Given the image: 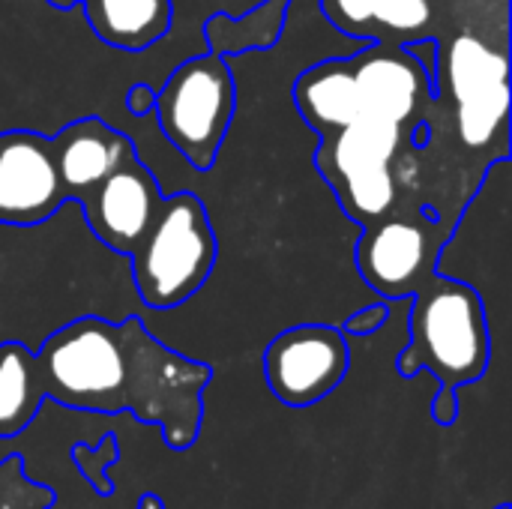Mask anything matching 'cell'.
I'll return each mask as SVG.
<instances>
[{"label": "cell", "mask_w": 512, "mask_h": 509, "mask_svg": "<svg viewBox=\"0 0 512 509\" xmlns=\"http://www.w3.org/2000/svg\"><path fill=\"white\" fill-rule=\"evenodd\" d=\"M33 369L39 396L93 411L132 408L141 420H159L174 450V420L195 435L210 381L207 366L159 345L138 318L108 324L96 315L51 333L33 354Z\"/></svg>", "instance_id": "cell-1"}, {"label": "cell", "mask_w": 512, "mask_h": 509, "mask_svg": "<svg viewBox=\"0 0 512 509\" xmlns=\"http://www.w3.org/2000/svg\"><path fill=\"white\" fill-rule=\"evenodd\" d=\"M411 342L399 354V372L414 378L429 369L441 390L474 384L492 360V333L480 291L444 273H432L408 300Z\"/></svg>", "instance_id": "cell-2"}, {"label": "cell", "mask_w": 512, "mask_h": 509, "mask_svg": "<svg viewBox=\"0 0 512 509\" xmlns=\"http://www.w3.org/2000/svg\"><path fill=\"white\" fill-rule=\"evenodd\" d=\"M219 246L210 213L195 192L165 195L147 234L132 249V282L144 306L174 309L201 291Z\"/></svg>", "instance_id": "cell-3"}, {"label": "cell", "mask_w": 512, "mask_h": 509, "mask_svg": "<svg viewBox=\"0 0 512 509\" xmlns=\"http://www.w3.org/2000/svg\"><path fill=\"white\" fill-rule=\"evenodd\" d=\"M237 108V87L228 57L201 51L183 60L156 90L153 114L174 150L195 168L210 171Z\"/></svg>", "instance_id": "cell-4"}, {"label": "cell", "mask_w": 512, "mask_h": 509, "mask_svg": "<svg viewBox=\"0 0 512 509\" xmlns=\"http://www.w3.org/2000/svg\"><path fill=\"white\" fill-rule=\"evenodd\" d=\"M351 366V348L339 327L300 324L279 333L264 351V378L273 396L291 408L327 399Z\"/></svg>", "instance_id": "cell-5"}, {"label": "cell", "mask_w": 512, "mask_h": 509, "mask_svg": "<svg viewBox=\"0 0 512 509\" xmlns=\"http://www.w3.org/2000/svg\"><path fill=\"white\" fill-rule=\"evenodd\" d=\"M444 63L456 102L459 135L468 147H486L495 132L507 129V54L489 48L477 36H456Z\"/></svg>", "instance_id": "cell-6"}, {"label": "cell", "mask_w": 512, "mask_h": 509, "mask_svg": "<svg viewBox=\"0 0 512 509\" xmlns=\"http://www.w3.org/2000/svg\"><path fill=\"white\" fill-rule=\"evenodd\" d=\"M162 198V186L135 150L78 204L84 207V219L102 246L117 255H132V249L147 234Z\"/></svg>", "instance_id": "cell-7"}, {"label": "cell", "mask_w": 512, "mask_h": 509, "mask_svg": "<svg viewBox=\"0 0 512 509\" xmlns=\"http://www.w3.org/2000/svg\"><path fill=\"white\" fill-rule=\"evenodd\" d=\"M63 204L48 135L0 132V225L30 228L51 219Z\"/></svg>", "instance_id": "cell-8"}, {"label": "cell", "mask_w": 512, "mask_h": 509, "mask_svg": "<svg viewBox=\"0 0 512 509\" xmlns=\"http://www.w3.org/2000/svg\"><path fill=\"white\" fill-rule=\"evenodd\" d=\"M438 243L414 219H375L363 225L357 243L360 276L387 300L411 297L435 273Z\"/></svg>", "instance_id": "cell-9"}, {"label": "cell", "mask_w": 512, "mask_h": 509, "mask_svg": "<svg viewBox=\"0 0 512 509\" xmlns=\"http://www.w3.org/2000/svg\"><path fill=\"white\" fill-rule=\"evenodd\" d=\"M360 102V120L408 126L435 96V78L405 51L378 42L348 54Z\"/></svg>", "instance_id": "cell-10"}, {"label": "cell", "mask_w": 512, "mask_h": 509, "mask_svg": "<svg viewBox=\"0 0 512 509\" xmlns=\"http://www.w3.org/2000/svg\"><path fill=\"white\" fill-rule=\"evenodd\" d=\"M48 141L66 201H81L126 156L135 153V141L99 117H81L75 123H66Z\"/></svg>", "instance_id": "cell-11"}, {"label": "cell", "mask_w": 512, "mask_h": 509, "mask_svg": "<svg viewBox=\"0 0 512 509\" xmlns=\"http://www.w3.org/2000/svg\"><path fill=\"white\" fill-rule=\"evenodd\" d=\"M294 105L303 120L324 135L360 120L351 57H333L309 66L294 84Z\"/></svg>", "instance_id": "cell-12"}, {"label": "cell", "mask_w": 512, "mask_h": 509, "mask_svg": "<svg viewBox=\"0 0 512 509\" xmlns=\"http://www.w3.org/2000/svg\"><path fill=\"white\" fill-rule=\"evenodd\" d=\"M93 33L120 51H144L156 45L174 21L171 0H81Z\"/></svg>", "instance_id": "cell-13"}, {"label": "cell", "mask_w": 512, "mask_h": 509, "mask_svg": "<svg viewBox=\"0 0 512 509\" xmlns=\"http://www.w3.org/2000/svg\"><path fill=\"white\" fill-rule=\"evenodd\" d=\"M288 3L291 0H264L246 15H225V12L210 15L204 24L207 51L231 57V54H243V51L273 48L285 30Z\"/></svg>", "instance_id": "cell-14"}, {"label": "cell", "mask_w": 512, "mask_h": 509, "mask_svg": "<svg viewBox=\"0 0 512 509\" xmlns=\"http://www.w3.org/2000/svg\"><path fill=\"white\" fill-rule=\"evenodd\" d=\"M33 351L21 342L0 345V432H18L39 405Z\"/></svg>", "instance_id": "cell-15"}, {"label": "cell", "mask_w": 512, "mask_h": 509, "mask_svg": "<svg viewBox=\"0 0 512 509\" xmlns=\"http://www.w3.org/2000/svg\"><path fill=\"white\" fill-rule=\"evenodd\" d=\"M432 0H375L372 24L396 33H414L429 27Z\"/></svg>", "instance_id": "cell-16"}, {"label": "cell", "mask_w": 512, "mask_h": 509, "mask_svg": "<svg viewBox=\"0 0 512 509\" xmlns=\"http://www.w3.org/2000/svg\"><path fill=\"white\" fill-rule=\"evenodd\" d=\"M324 12H327V18L342 33H354L360 39H372L369 36V24H372L375 0H324Z\"/></svg>", "instance_id": "cell-17"}, {"label": "cell", "mask_w": 512, "mask_h": 509, "mask_svg": "<svg viewBox=\"0 0 512 509\" xmlns=\"http://www.w3.org/2000/svg\"><path fill=\"white\" fill-rule=\"evenodd\" d=\"M387 315H390V303H372V306L354 312V315L345 321L342 333H345V336H372V333H378V330L384 327Z\"/></svg>", "instance_id": "cell-18"}, {"label": "cell", "mask_w": 512, "mask_h": 509, "mask_svg": "<svg viewBox=\"0 0 512 509\" xmlns=\"http://www.w3.org/2000/svg\"><path fill=\"white\" fill-rule=\"evenodd\" d=\"M405 51L432 75L438 78V69H441V45L435 39H417V42H408Z\"/></svg>", "instance_id": "cell-19"}, {"label": "cell", "mask_w": 512, "mask_h": 509, "mask_svg": "<svg viewBox=\"0 0 512 509\" xmlns=\"http://www.w3.org/2000/svg\"><path fill=\"white\" fill-rule=\"evenodd\" d=\"M153 99H156V90L147 81H138L126 93V111L132 117H147V114H153Z\"/></svg>", "instance_id": "cell-20"}, {"label": "cell", "mask_w": 512, "mask_h": 509, "mask_svg": "<svg viewBox=\"0 0 512 509\" xmlns=\"http://www.w3.org/2000/svg\"><path fill=\"white\" fill-rule=\"evenodd\" d=\"M456 411H459L456 393H453V390H441L438 399H435V420L444 423V426H450V423L456 420Z\"/></svg>", "instance_id": "cell-21"}, {"label": "cell", "mask_w": 512, "mask_h": 509, "mask_svg": "<svg viewBox=\"0 0 512 509\" xmlns=\"http://www.w3.org/2000/svg\"><path fill=\"white\" fill-rule=\"evenodd\" d=\"M54 9H72V6H78L81 0H48Z\"/></svg>", "instance_id": "cell-22"}, {"label": "cell", "mask_w": 512, "mask_h": 509, "mask_svg": "<svg viewBox=\"0 0 512 509\" xmlns=\"http://www.w3.org/2000/svg\"><path fill=\"white\" fill-rule=\"evenodd\" d=\"M141 509H159V501H153V498L147 495V498L141 501Z\"/></svg>", "instance_id": "cell-23"}, {"label": "cell", "mask_w": 512, "mask_h": 509, "mask_svg": "<svg viewBox=\"0 0 512 509\" xmlns=\"http://www.w3.org/2000/svg\"><path fill=\"white\" fill-rule=\"evenodd\" d=\"M498 509H510V507H507V504H504V507H498Z\"/></svg>", "instance_id": "cell-24"}]
</instances>
